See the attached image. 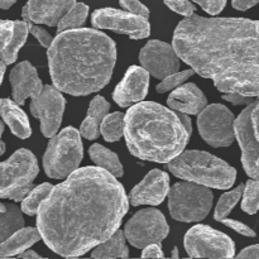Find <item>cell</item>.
Returning <instances> with one entry per match:
<instances>
[{
    "instance_id": "cell-1",
    "label": "cell",
    "mask_w": 259,
    "mask_h": 259,
    "mask_svg": "<svg viewBox=\"0 0 259 259\" xmlns=\"http://www.w3.org/2000/svg\"><path fill=\"white\" fill-rule=\"evenodd\" d=\"M128 206L123 185L114 175L85 167L53 187L38 210L37 227L51 250L80 257L119 229Z\"/></svg>"
},
{
    "instance_id": "cell-2",
    "label": "cell",
    "mask_w": 259,
    "mask_h": 259,
    "mask_svg": "<svg viewBox=\"0 0 259 259\" xmlns=\"http://www.w3.org/2000/svg\"><path fill=\"white\" fill-rule=\"evenodd\" d=\"M174 47L222 93L259 98V20L191 15L177 25Z\"/></svg>"
},
{
    "instance_id": "cell-3",
    "label": "cell",
    "mask_w": 259,
    "mask_h": 259,
    "mask_svg": "<svg viewBox=\"0 0 259 259\" xmlns=\"http://www.w3.org/2000/svg\"><path fill=\"white\" fill-rule=\"evenodd\" d=\"M53 85L73 96H85L105 88L116 62L111 38L99 30L77 28L58 33L48 47Z\"/></svg>"
},
{
    "instance_id": "cell-4",
    "label": "cell",
    "mask_w": 259,
    "mask_h": 259,
    "mask_svg": "<svg viewBox=\"0 0 259 259\" xmlns=\"http://www.w3.org/2000/svg\"><path fill=\"white\" fill-rule=\"evenodd\" d=\"M125 136L129 152L144 161L168 163L182 153L189 133L179 113L157 103H139L125 114Z\"/></svg>"
},
{
    "instance_id": "cell-5",
    "label": "cell",
    "mask_w": 259,
    "mask_h": 259,
    "mask_svg": "<svg viewBox=\"0 0 259 259\" xmlns=\"http://www.w3.org/2000/svg\"><path fill=\"white\" fill-rule=\"evenodd\" d=\"M176 177L195 184L227 190L234 185L237 171L230 164L204 151H187L167 164Z\"/></svg>"
},
{
    "instance_id": "cell-6",
    "label": "cell",
    "mask_w": 259,
    "mask_h": 259,
    "mask_svg": "<svg viewBox=\"0 0 259 259\" xmlns=\"http://www.w3.org/2000/svg\"><path fill=\"white\" fill-rule=\"evenodd\" d=\"M80 134L75 128L68 126L51 138L43 157V167L47 176L66 179L77 169L83 156Z\"/></svg>"
},
{
    "instance_id": "cell-7",
    "label": "cell",
    "mask_w": 259,
    "mask_h": 259,
    "mask_svg": "<svg viewBox=\"0 0 259 259\" xmlns=\"http://www.w3.org/2000/svg\"><path fill=\"white\" fill-rule=\"evenodd\" d=\"M39 172L37 158L28 149H19L0 163V197L23 201L33 190Z\"/></svg>"
},
{
    "instance_id": "cell-8",
    "label": "cell",
    "mask_w": 259,
    "mask_h": 259,
    "mask_svg": "<svg viewBox=\"0 0 259 259\" xmlns=\"http://www.w3.org/2000/svg\"><path fill=\"white\" fill-rule=\"evenodd\" d=\"M212 194L209 187L195 182H180L168 191V209L175 220L200 222L209 214Z\"/></svg>"
},
{
    "instance_id": "cell-9",
    "label": "cell",
    "mask_w": 259,
    "mask_h": 259,
    "mask_svg": "<svg viewBox=\"0 0 259 259\" xmlns=\"http://www.w3.org/2000/svg\"><path fill=\"white\" fill-rule=\"evenodd\" d=\"M185 249L191 258H232L234 242L207 225H195L185 237Z\"/></svg>"
},
{
    "instance_id": "cell-10",
    "label": "cell",
    "mask_w": 259,
    "mask_h": 259,
    "mask_svg": "<svg viewBox=\"0 0 259 259\" xmlns=\"http://www.w3.org/2000/svg\"><path fill=\"white\" fill-rule=\"evenodd\" d=\"M235 119L232 111L222 104L206 106L197 118L202 139L212 147H229L237 139Z\"/></svg>"
},
{
    "instance_id": "cell-11",
    "label": "cell",
    "mask_w": 259,
    "mask_h": 259,
    "mask_svg": "<svg viewBox=\"0 0 259 259\" xmlns=\"http://www.w3.org/2000/svg\"><path fill=\"white\" fill-rule=\"evenodd\" d=\"M169 233L163 214L157 209H144L137 212L125 225L126 240L136 248H146L153 243H161Z\"/></svg>"
},
{
    "instance_id": "cell-12",
    "label": "cell",
    "mask_w": 259,
    "mask_h": 259,
    "mask_svg": "<svg viewBox=\"0 0 259 259\" xmlns=\"http://www.w3.org/2000/svg\"><path fill=\"white\" fill-rule=\"evenodd\" d=\"M91 23L99 29L114 30L129 35L132 39H144L151 33V25L147 18L113 8L95 10L91 15Z\"/></svg>"
},
{
    "instance_id": "cell-13",
    "label": "cell",
    "mask_w": 259,
    "mask_h": 259,
    "mask_svg": "<svg viewBox=\"0 0 259 259\" xmlns=\"http://www.w3.org/2000/svg\"><path fill=\"white\" fill-rule=\"evenodd\" d=\"M66 100L56 86L46 85L37 96L32 98L30 113L39 119L43 136L52 138L60 129Z\"/></svg>"
},
{
    "instance_id": "cell-14",
    "label": "cell",
    "mask_w": 259,
    "mask_h": 259,
    "mask_svg": "<svg viewBox=\"0 0 259 259\" xmlns=\"http://www.w3.org/2000/svg\"><path fill=\"white\" fill-rule=\"evenodd\" d=\"M139 61L142 67L161 80L177 72L180 68V56L174 46L157 39L149 40L142 48Z\"/></svg>"
},
{
    "instance_id": "cell-15",
    "label": "cell",
    "mask_w": 259,
    "mask_h": 259,
    "mask_svg": "<svg viewBox=\"0 0 259 259\" xmlns=\"http://www.w3.org/2000/svg\"><path fill=\"white\" fill-rule=\"evenodd\" d=\"M235 136L242 149V163L252 179L259 180V141L253 132L250 121V106L248 105L235 119Z\"/></svg>"
},
{
    "instance_id": "cell-16",
    "label": "cell",
    "mask_w": 259,
    "mask_h": 259,
    "mask_svg": "<svg viewBox=\"0 0 259 259\" xmlns=\"http://www.w3.org/2000/svg\"><path fill=\"white\" fill-rule=\"evenodd\" d=\"M149 72L144 67L132 66L125 76L115 88L113 99L118 105L126 108L132 104L139 103L148 93Z\"/></svg>"
},
{
    "instance_id": "cell-17",
    "label": "cell",
    "mask_w": 259,
    "mask_h": 259,
    "mask_svg": "<svg viewBox=\"0 0 259 259\" xmlns=\"http://www.w3.org/2000/svg\"><path fill=\"white\" fill-rule=\"evenodd\" d=\"M169 177L166 172L153 169L149 172L143 181L139 182L131 192V204L139 205H159L168 195Z\"/></svg>"
},
{
    "instance_id": "cell-18",
    "label": "cell",
    "mask_w": 259,
    "mask_h": 259,
    "mask_svg": "<svg viewBox=\"0 0 259 259\" xmlns=\"http://www.w3.org/2000/svg\"><path fill=\"white\" fill-rule=\"evenodd\" d=\"M76 4V0H28L23 8V19L35 24L57 25L63 15Z\"/></svg>"
},
{
    "instance_id": "cell-19",
    "label": "cell",
    "mask_w": 259,
    "mask_h": 259,
    "mask_svg": "<svg viewBox=\"0 0 259 259\" xmlns=\"http://www.w3.org/2000/svg\"><path fill=\"white\" fill-rule=\"evenodd\" d=\"M9 80L12 83L13 99L19 105H23L28 98L37 96L43 89L37 70L28 61H23L13 68Z\"/></svg>"
},
{
    "instance_id": "cell-20",
    "label": "cell",
    "mask_w": 259,
    "mask_h": 259,
    "mask_svg": "<svg viewBox=\"0 0 259 259\" xmlns=\"http://www.w3.org/2000/svg\"><path fill=\"white\" fill-rule=\"evenodd\" d=\"M167 104L175 111L185 114H200L207 106L204 93L195 83H186L177 88L169 95Z\"/></svg>"
},
{
    "instance_id": "cell-21",
    "label": "cell",
    "mask_w": 259,
    "mask_h": 259,
    "mask_svg": "<svg viewBox=\"0 0 259 259\" xmlns=\"http://www.w3.org/2000/svg\"><path fill=\"white\" fill-rule=\"evenodd\" d=\"M0 115L7 123L12 133L20 139H27L32 134L29 120L19 104L9 99H0Z\"/></svg>"
},
{
    "instance_id": "cell-22",
    "label": "cell",
    "mask_w": 259,
    "mask_h": 259,
    "mask_svg": "<svg viewBox=\"0 0 259 259\" xmlns=\"http://www.w3.org/2000/svg\"><path fill=\"white\" fill-rule=\"evenodd\" d=\"M109 109H110V105L103 96H95L89 106L88 115L80 126L81 136L85 137L86 139L98 138L101 123L104 118L108 115Z\"/></svg>"
},
{
    "instance_id": "cell-23",
    "label": "cell",
    "mask_w": 259,
    "mask_h": 259,
    "mask_svg": "<svg viewBox=\"0 0 259 259\" xmlns=\"http://www.w3.org/2000/svg\"><path fill=\"white\" fill-rule=\"evenodd\" d=\"M42 238L39 230L35 228H22L10 238H8L5 242L0 244V257H13V255H19L28 248L32 247L34 243Z\"/></svg>"
},
{
    "instance_id": "cell-24",
    "label": "cell",
    "mask_w": 259,
    "mask_h": 259,
    "mask_svg": "<svg viewBox=\"0 0 259 259\" xmlns=\"http://www.w3.org/2000/svg\"><path fill=\"white\" fill-rule=\"evenodd\" d=\"M125 234L121 230H116L110 238L95 248L91 257L93 258H128L129 250L125 244Z\"/></svg>"
},
{
    "instance_id": "cell-25",
    "label": "cell",
    "mask_w": 259,
    "mask_h": 259,
    "mask_svg": "<svg viewBox=\"0 0 259 259\" xmlns=\"http://www.w3.org/2000/svg\"><path fill=\"white\" fill-rule=\"evenodd\" d=\"M89 153H90L91 159H93L96 166L109 171L116 179L123 176V164L119 161L118 156L114 152H111L110 149L105 148L101 144H94V146L90 147Z\"/></svg>"
},
{
    "instance_id": "cell-26",
    "label": "cell",
    "mask_w": 259,
    "mask_h": 259,
    "mask_svg": "<svg viewBox=\"0 0 259 259\" xmlns=\"http://www.w3.org/2000/svg\"><path fill=\"white\" fill-rule=\"evenodd\" d=\"M24 227L22 211L14 205H7L5 211H0V244Z\"/></svg>"
},
{
    "instance_id": "cell-27",
    "label": "cell",
    "mask_w": 259,
    "mask_h": 259,
    "mask_svg": "<svg viewBox=\"0 0 259 259\" xmlns=\"http://www.w3.org/2000/svg\"><path fill=\"white\" fill-rule=\"evenodd\" d=\"M29 33L27 27V23L23 20H15L14 22V33H13V37L10 39L9 45L5 47V50L0 53V58L2 61H4L7 65L14 62L18 57V52H19L20 48L24 46L25 40H27V35Z\"/></svg>"
},
{
    "instance_id": "cell-28",
    "label": "cell",
    "mask_w": 259,
    "mask_h": 259,
    "mask_svg": "<svg viewBox=\"0 0 259 259\" xmlns=\"http://www.w3.org/2000/svg\"><path fill=\"white\" fill-rule=\"evenodd\" d=\"M89 14V7L83 3H76L67 13L62 17V19L57 24V33L66 32V30L77 29L85 23Z\"/></svg>"
},
{
    "instance_id": "cell-29",
    "label": "cell",
    "mask_w": 259,
    "mask_h": 259,
    "mask_svg": "<svg viewBox=\"0 0 259 259\" xmlns=\"http://www.w3.org/2000/svg\"><path fill=\"white\" fill-rule=\"evenodd\" d=\"M100 132L106 142L119 141L125 132V115L121 113L106 115L101 123Z\"/></svg>"
},
{
    "instance_id": "cell-30",
    "label": "cell",
    "mask_w": 259,
    "mask_h": 259,
    "mask_svg": "<svg viewBox=\"0 0 259 259\" xmlns=\"http://www.w3.org/2000/svg\"><path fill=\"white\" fill-rule=\"evenodd\" d=\"M52 190L53 186L50 184H42L35 187V189H33L22 201V211L24 214L30 215V217L38 214L40 205L50 196Z\"/></svg>"
},
{
    "instance_id": "cell-31",
    "label": "cell",
    "mask_w": 259,
    "mask_h": 259,
    "mask_svg": "<svg viewBox=\"0 0 259 259\" xmlns=\"http://www.w3.org/2000/svg\"><path fill=\"white\" fill-rule=\"evenodd\" d=\"M243 192H244V185H240L237 189L223 195L219 199V201H218L217 209H215V220L222 222L223 219H225L229 215V212L234 209L235 205L238 204L240 197L243 196Z\"/></svg>"
},
{
    "instance_id": "cell-32",
    "label": "cell",
    "mask_w": 259,
    "mask_h": 259,
    "mask_svg": "<svg viewBox=\"0 0 259 259\" xmlns=\"http://www.w3.org/2000/svg\"><path fill=\"white\" fill-rule=\"evenodd\" d=\"M242 209L249 215L255 214L259 210V180H249L245 184Z\"/></svg>"
},
{
    "instance_id": "cell-33",
    "label": "cell",
    "mask_w": 259,
    "mask_h": 259,
    "mask_svg": "<svg viewBox=\"0 0 259 259\" xmlns=\"http://www.w3.org/2000/svg\"><path fill=\"white\" fill-rule=\"evenodd\" d=\"M195 73L194 68H190V70H185L181 71V72H175L172 75L167 76L166 78L162 80V82L159 85H157V91L158 93H167V91H171L172 89H176L179 86H181L187 78L191 77L192 75Z\"/></svg>"
},
{
    "instance_id": "cell-34",
    "label": "cell",
    "mask_w": 259,
    "mask_h": 259,
    "mask_svg": "<svg viewBox=\"0 0 259 259\" xmlns=\"http://www.w3.org/2000/svg\"><path fill=\"white\" fill-rule=\"evenodd\" d=\"M164 4L169 8L171 10H174L177 14H181L184 17H191L194 15L195 5L192 4L189 0H164Z\"/></svg>"
},
{
    "instance_id": "cell-35",
    "label": "cell",
    "mask_w": 259,
    "mask_h": 259,
    "mask_svg": "<svg viewBox=\"0 0 259 259\" xmlns=\"http://www.w3.org/2000/svg\"><path fill=\"white\" fill-rule=\"evenodd\" d=\"M24 22L27 23L28 30H29L30 34L34 35V37L38 39V42H39L40 45L43 46V47L48 48L51 45H52L53 38L51 37L50 33L46 32V30L43 29V28H40V27H38V25H35V23H33L32 20L24 19Z\"/></svg>"
},
{
    "instance_id": "cell-36",
    "label": "cell",
    "mask_w": 259,
    "mask_h": 259,
    "mask_svg": "<svg viewBox=\"0 0 259 259\" xmlns=\"http://www.w3.org/2000/svg\"><path fill=\"white\" fill-rule=\"evenodd\" d=\"M119 4L126 10V12L132 13V14L141 15L148 19L149 18V10L144 4H142L139 0H119Z\"/></svg>"
},
{
    "instance_id": "cell-37",
    "label": "cell",
    "mask_w": 259,
    "mask_h": 259,
    "mask_svg": "<svg viewBox=\"0 0 259 259\" xmlns=\"http://www.w3.org/2000/svg\"><path fill=\"white\" fill-rule=\"evenodd\" d=\"M14 33V22L0 19V53L9 45Z\"/></svg>"
},
{
    "instance_id": "cell-38",
    "label": "cell",
    "mask_w": 259,
    "mask_h": 259,
    "mask_svg": "<svg viewBox=\"0 0 259 259\" xmlns=\"http://www.w3.org/2000/svg\"><path fill=\"white\" fill-rule=\"evenodd\" d=\"M207 14L218 15L227 5V0H194Z\"/></svg>"
},
{
    "instance_id": "cell-39",
    "label": "cell",
    "mask_w": 259,
    "mask_h": 259,
    "mask_svg": "<svg viewBox=\"0 0 259 259\" xmlns=\"http://www.w3.org/2000/svg\"><path fill=\"white\" fill-rule=\"evenodd\" d=\"M222 223L224 225H227L228 228H230V229L235 230L237 233H239V234L244 235V237H255V232L254 230L250 229L248 225L243 224V223L238 222V220H233V219H223Z\"/></svg>"
},
{
    "instance_id": "cell-40",
    "label": "cell",
    "mask_w": 259,
    "mask_h": 259,
    "mask_svg": "<svg viewBox=\"0 0 259 259\" xmlns=\"http://www.w3.org/2000/svg\"><path fill=\"white\" fill-rule=\"evenodd\" d=\"M223 98L227 101H229V103L234 104V105H249V104L253 103V98L244 96L238 93H225Z\"/></svg>"
},
{
    "instance_id": "cell-41",
    "label": "cell",
    "mask_w": 259,
    "mask_h": 259,
    "mask_svg": "<svg viewBox=\"0 0 259 259\" xmlns=\"http://www.w3.org/2000/svg\"><path fill=\"white\" fill-rule=\"evenodd\" d=\"M250 106V121H252L253 132L259 141V99L257 101H253L249 104Z\"/></svg>"
},
{
    "instance_id": "cell-42",
    "label": "cell",
    "mask_w": 259,
    "mask_h": 259,
    "mask_svg": "<svg viewBox=\"0 0 259 259\" xmlns=\"http://www.w3.org/2000/svg\"><path fill=\"white\" fill-rule=\"evenodd\" d=\"M142 258H164V253L162 252L159 243H153L144 248L142 252Z\"/></svg>"
},
{
    "instance_id": "cell-43",
    "label": "cell",
    "mask_w": 259,
    "mask_h": 259,
    "mask_svg": "<svg viewBox=\"0 0 259 259\" xmlns=\"http://www.w3.org/2000/svg\"><path fill=\"white\" fill-rule=\"evenodd\" d=\"M258 3L259 0H233V7L237 10L244 12V10H248L254 7V5H257Z\"/></svg>"
},
{
    "instance_id": "cell-44",
    "label": "cell",
    "mask_w": 259,
    "mask_h": 259,
    "mask_svg": "<svg viewBox=\"0 0 259 259\" xmlns=\"http://www.w3.org/2000/svg\"><path fill=\"white\" fill-rule=\"evenodd\" d=\"M238 258H259V244L245 248L238 254Z\"/></svg>"
},
{
    "instance_id": "cell-45",
    "label": "cell",
    "mask_w": 259,
    "mask_h": 259,
    "mask_svg": "<svg viewBox=\"0 0 259 259\" xmlns=\"http://www.w3.org/2000/svg\"><path fill=\"white\" fill-rule=\"evenodd\" d=\"M177 113H179V116H180V119H181L182 124L185 125V128H186L187 131H189V133L191 134L192 133V125H191V119H190V116H187V114H185V113H180V111H177Z\"/></svg>"
},
{
    "instance_id": "cell-46",
    "label": "cell",
    "mask_w": 259,
    "mask_h": 259,
    "mask_svg": "<svg viewBox=\"0 0 259 259\" xmlns=\"http://www.w3.org/2000/svg\"><path fill=\"white\" fill-rule=\"evenodd\" d=\"M19 258H40V255L38 253L33 252V250H24L23 253H20Z\"/></svg>"
},
{
    "instance_id": "cell-47",
    "label": "cell",
    "mask_w": 259,
    "mask_h": 259,
    "mask_svg": "<svg viewBox=\"0 0 259 259\" xmlns=\"http://www.w3.org/2000/svg\"><path fill=\"white\" fill-rule=\"evenodd\" d=\"M17 0H0V9H9Z\"/></svg>"
},
{
    "instance_id": "cell-48",
    "label": "cell",
    "mask_w": 259,
    "mask_h": 259,
    "mask_svg": "<svg viewBox=\"0 0 259 259\" xmlns=\"http://www.w3.org/2000/svg\"><path fill=\"white\" fill-rule=\"evenodd\" d=\"M5 65H7V63H5L4 61H0V85H2L3 76H4L5 73Z\"/></svg>"
},
{
    "instance_id": "cell-49",
    "label": "cell",
    "mask_w": 259,
    "mask_h": 259,
    "mask_svg": "<svg viewBox=\"0 0 259 259\" xmlns=\"http://www.w3.org/2000/svg\"><path fill=\"white\" fill-rule=\"evenodd\" d=\"M4 151H5V144L3 143V142H0V156L4 153Z\"/></svg>"
},
{
    "instance_id": "cell-50",
    "label": "cell",
    "mask_w": 259,
    "mask_h": 259,
    "mask_svg": "<svg viewBox=\"0 0 259 259\" xmlns=\"http://www.w3.org/2000/svg\"><path fill=\"white\" fill-rule=\"evenodd\" d=\"M3 132H4V123H3V121L0 120V137H2Z\"/></svg>"
},
{
    "instance_id": "cell-51",
    "label": "cell",
    "mask_w": 259,
    "mask_h": 259,
    "mask_svg": "<svg viewBox=\"0 0 259 259\" xmlns=\"http://www.w3.org/2000/svg\"><path fill=\"white\" fill-rule=\"evenodd\" d=\"M5 210H7V205H4L0 202V211H5Z\"/></svg>"
}]
</instances>
